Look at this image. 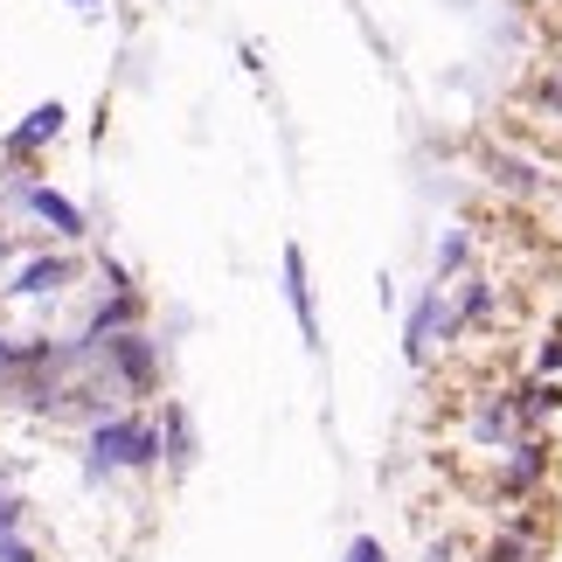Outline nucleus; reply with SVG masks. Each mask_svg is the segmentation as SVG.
<instances>
[{"instance_id": "1", "label": "nucleus", "mask_w": 562, "mask_h": 562, "mask_svg": "<svg viewBox=\"0 0 562 562\" xmlns=\"http://www.w3.org/2000/svg\"><path fill=\"white\" fill-rule=\"evenodd\" d=\"M160 459V430L139 424V417H112L91 430V465L98 472H146Z\"/></svg>"}, {"instance_id": "2", "label": "nucleus", "mask_w": 562, "mask_h": 562, "mask_svg": "<svg viewBox=\"0 0 562 562\" xmlns=\"http://www.w3.org/2000/svg\"><path fill=\"white\" fill-rule=\"evenodd\" d=\"M98 348H104V361L119 369V382H125V389H154L160 361H154V340H146V334H133V327H125V334H104Z\"/></svg>"}, {"instance_id": "3", "label": "nucleus", "mask_w": 562, "mask_h": 562, "mask_svg": "<svg viewBox=\"0 0 562 562\" xmlns=\"http://www.w3.org/2000/svg\"><path fill=\"white\" fill-rule=\"evenodd\" d=\"M285 299H292L299 334L319 340V313H313V285H306V250H299V244H285Z\"/></svg>"}, {"instance_id": "4", "label": "nucleus", "mask_w": 562, "mask_h": 562, "mask_svg": "<svg viewBox=\"0 0 562 562\" xmlns=\"http://www.w3.org/2000/svg\"><path fill=\"white\" fill-rule=\"evenodd\" d=\"M56 133H63V104H35V112L8 133V154H14V160H29L35 146H49Z\"/></svg>"}, {"instance_id": "5", "label": "nucleus", "mask_w": 562, "mask_h": 562, "mask_svg": "<svg viewBox=\"0 0 562 562\" xmlns=\"http://www.w3.org/2000/svg\"><path fill=\"white\" fill-rule=\"evenodd\" d=\"M29 209L63 236V244H77V236H83V209L70 202V194H56V188H29Z\"/></svg>"}, {"instance_id": "6", "label": "nucleus", "mask_w": 562, "mask_h": 562, "mask_svg": "<svg viewBox=\"0 0 562 562\" xmlns=\"http://www.w3.org/2000/svg\"><path fill=\"white\" fill-rule=\"evenodd\" d=\"M63 278H70V265H63V257H35V265L14 278V292H21V299H42V292H63Z\"/></svg>"}, {"instance_id": "7", "label": "nucleus", "mask_w": 562, "mask_h": 562, "mask_svg": "<svg viewBox=\"0 0 562 562\" xmlns=\"http://www.w3.org/2000/svg\"><path fill=\"white\" fill-rule=\"evenodd\" d=\"M542 465H549V451L535 445V438H528V445H514V465H507V493H528L535 480H542Z\"/></svg>"}, {"instance_id": "8", "label": "nucleus", "mask_w": 562, "mask_h": 562, "mask_svg": "<svg viewBox=\"0 0 562 562\" xmlns=\"http://www.w3.org/2000/svg\"><path fill=\"white\" fill-rule=\"evenodd\" d=\"M430 327H438V292H424L417 306H409V327H403V348L409 355H424L430 348Z\"/></svg>"}, {"instance_id": "9", "label": "nucleus", "mask_w": 562, "mask_h": 562, "mask_svg": "<svg viewBox=\"0 0 562 562\" xmlns=\"http://www.w3.org/2000/svg\"><path fill=\"white\" fill-rule=\"evenodd\" d=\"M167 445H175V465H188V459H194V430H188L181 409H167Z\"/></svg>"}, {"instance_id": "10", "label": "nucleus", "mask_w": 562, "mask_h": 562, "mask_svg": "<svg viewBox=\"0 0 562 562\" xmlns=\"http://www.w3.org/2000/svg\"><path fill=\"white\" fill-rule=\"evenodd\" d=\"M555 396H562L555 382H528V389H521V417H542V409H555Z\"/></svg>"}, {"instance_id": "11", "label": "nucleus", "mask_w": 562, "mask_h": 562, "mask_svg": "<svg viewBox=\"0 0 562 562\" xmlns=\"http://www.w3.org/2000/svg\"><path fill=\"white\" fill-rule=\"evenodd\" d=\"M0 562H35V555H29V542H21L14 528H0Z\"/></svg>"}, {"instance_id": "12", "label": "nucleus", "mask_w": 562, "mask_h": 562, "mask_svg": "<svg viewBox=\"0 0 562 562\" xmlns=\"http://www.w3.org/2000/svg\"><path fill=\"white\" fill-rule=\"evenodd\" d=\"M486 562H528V542H521V535H514V542H501V549H493Z\"/></svg>"}, {"instance_id": "13", "label": "nucleus", "mask_w": 562, "mask_h": 562, "mask_svg": "<svg viewBox=\"0 0 562 562\" xmlns=\"http://www.w3.org/2000/svg\"><path fill=\"white\" fill-rule=\"evenodd\" d=\"M348 562H382V542H375V535H361V542L348 549Z\"/></svg>"}, {"instance_id": "14", "label": "nucleus", "mask_w": 562, "mask_h": 562, "mask_svg": "<svg viewBox=\"0 0 562 562\" xmlns=\"http://www.w3.org/2000/svg\"><path fill=\"white\" fill-rule=\"evenodd\" d=\"M14 514H21V507H14V493H0V528H14Z\"/></svg>"}, {"instance_id": "15", "label": "nucleus", "mask_w": 562, "mask_h": 562, "mask_svg": "<svg viewBox=\"0 0 562 562\" xmlns=\"http://www.w3.org/2000/svg\"><path fill=\"white\" fill-rule=\"evenodd\" d=\"M542 369H562V334H555V348H542Z\"/></svg>"}, {"instance_id": "16", "label": "nucleus", "mask_w": 562, "mask_h": 562, "mask_svg": "<svg viewBox=\"0 0 562 562\" xmlns=\"http://www.w3.org/2000/svg\"><path fill=\"white\" fill-rule=\"evenodd\" d=\"M70 8H91V0H70Z\"/></svg>"}]
</instances>
